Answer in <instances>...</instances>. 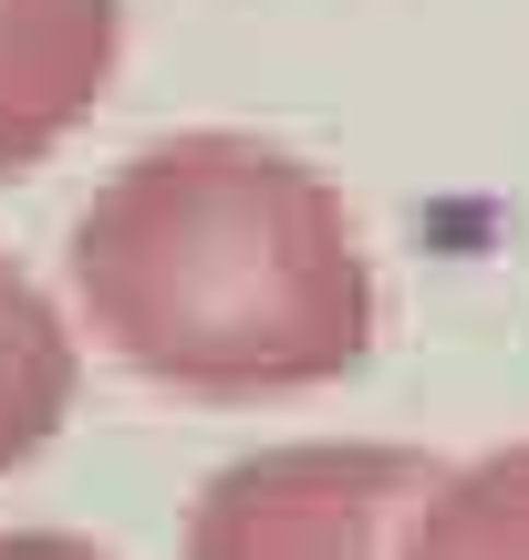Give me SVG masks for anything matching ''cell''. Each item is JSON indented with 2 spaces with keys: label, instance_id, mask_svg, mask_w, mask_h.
Returning a JSON list of instances; mask_svg holds the SVG:
<instances>
[{
  "label": "cell",
  "instance_id": "3",
  "mask_svg": "<svg viewBox=\"0 0 529 560\" xmlns=\"http://www.w3.org/2000/svg\"><path fill=\"white\" fill-rule=\"evenodd\" d=\"M125 62V0H0V177H32L104 104Z\"/></svg>",
  "mask_w": 529,
  "mask_h": 560
},
{
  "label": "cell",
  "instance_id": "6",
  "mask_svg": "<svg viewBox=\"0 0 529 560\" xmlns=\"http://www.w3.org/2000/svg\"><path fill=\"white\" fill-rule=\"evenodd\" d=\"M0 560H115V550L73 540V529H0Z\"/></svg>",
  "mask_w": 529,
  "mask_h": 560
},
{
  "label": "cell",
  "instance_id": "4",
  "mask_svg": "<svg viewBox=\"0 0 529 560\" xmlns=\"http://www.w3.org/2000/svg\"><path fill=\"white\" fill-rule=\"evenodd\" d=\"M83 395V332L21 260H0V478L62 436Z\"/></svg>",
  "mask_w": 529,
  "mask_h": 560
},
{
  "label": "cell",
  "instance_id": "5",
  "mask_svg": "<svg viewBox=\"0 0 529 560\" xmlns=\"http://www.w3.org/2000/svg\"><path fill=\"white\" fill-rule=\"evenodd\" d=\"M395 560H529V436L436 467V488L395 529Z\"/></svg>",
  "mask_w": 529,
  "mask_h": 560
},
{
  "label": "cell",
  "instance_id": "2",
  "mask_svg": "<svg viewBox=\"0 0 529 560\" xmlns=\"http://www.w3.org/2000/svg\"><path fill=\"white\" fill-rule=\"evenodd\" d=\"M426 488L436 457L415 446H260L198 488L187 560H395V529Z\"/></svg>",
  "mask_w": 529,
  "mask_h": 560
},
{
  "label": "cell",
  "instance_id": "1",
  "mask_svg": "<svg viewBox=\"0 0 529 560\" xmlns=\"http://www.w3.org/2000/svg\"><path fill=\"white\" fill-rule=\"evenodd\" d=\"M62 280H73V332H94L156 395L198 405L343 384L374 353L385 312L343 187L239 125L136 145L83 198Z\"/></svg>",
  "mask_w": 529,
  "mask_h": 560
}]
</instances>
